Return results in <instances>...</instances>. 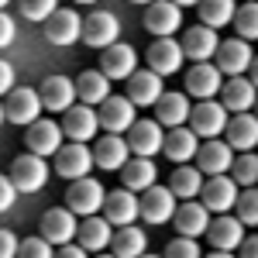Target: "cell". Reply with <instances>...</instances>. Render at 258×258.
I'll use <instances>...</instances> for the list:
<instances>
[{"instance_id":"56","label":"cell","mask_w":258,"mask_h":258,"mask_svg":"<svg viewBox=\"0 0 258 258\" xmlns=\"http://www.w3.org/2000/svg\"><path fill=\"white\" fill-rule=\"evenodd\" d=\"M7 4H11V0H0V11H4V7H7Z\"/></svg>"},{"instance_id":"39","label":"cell","mask_w":258,"mask_h":258,"mask_svg":"<svg viewBox=\"0 0 258 258\" xmlns=\"http://www.w3.org/2000/svg\"><path fill=\"white\" fill-rule=\"evenodd\" d=\"M231 179H234L238 186H255V179H258L255 152H241L238 159H234V165H231Z\"/></svg>"},{"instance_id":"50","label":"cell","mask_w":258,"mask_h":258,"mask_svg":"<svg viewBox=\"0 0 258 258\" xmlns=\"http://www.w3.org/2000/svg\"><path fill=\"white\" fill-rule=\"evenodd\" d=\"M203 258H238L234 251H210V255H203Z\"/></svg>"},{"instance_id":"16","label":"cell","mask_w":258,"mask_h":258,"mask_svg":"<svg viewBox=\"0 0 258 258\" xmlns=\"http://www.w3.org/2000/svg\"><path fill=\"white\" fill-rule=\"evenodd\" d=\"M59 127H62V135H66L69 141H83V145H86L90 138H97V131H100L97 110H93V107H86V103H80V107L73 103V107L62 114Z\"/></svg>"},{"instance_id":"48","label":"cell","mask_w":258,"mask_h":258,"mask_svg":"<svg viewBox=\"0 0 258 258\" xmlns=\"http://www.w3.org/2000/svg\"><path fill=\"white\" fill-rule=\"evenodd\" d=\"M238 258H258V238L244 234V241L238 244Z\"/></svg>"},{"instance_id":"27","label":"cell","mask_w":258,"mask_h":258,"mask_svg":"<svg viewBox=\"0 0 258 258\" xmlns=\"http://www.w3.org/2000/svg\"><path fill=\"white\" fill-rule=\"evenodd\" d=\"M138 69V52L127 41H114L110 48H103V76L107 80H127Z\"/></svg>"},{"instance_id":"47","label":"cell","mask_w":258,"mask_h":258,"mask_svg":"<svg viewBox=\"0 0 258 258\" xmlns=\"http://www.w3.org/2000/svg\"><path fill=\"white\" fill-rule=\"evenodd\" d=\"M14 90V66L0 59V97H7Z\"/></svg>"},{"instance_id":"2","label":"cell","mask_w":258,"mask_h":258,"mask_svg":"<svg viewBox=\"0 0 258 258\" xmlns=\"http://www.w3.org/2000/svg\"><path fill=\"white\" fill-rule=\"evenodd\" d=\"M103 197H107V189L97 179H90V176L73 179V186L66 189V210H73L76 217H93L103 207Z\"/></svg>"},{"instance_id":"7","label":"cell","mask_w":258,"mask_h":258,"mask_svg":"<svg viewBox=\"0 0 258 258\" xmlns=\"http://www.w3.org/2000/svg\"><path fill=\"white\" fill-rule=\"evenodd\" d=\"M62 127L55 124V120L48 117H38L28 124V135H24V145H28V152L31 155H38V159H48V155H55L62 148Z\"/></svg>"},{"instance_id":"8","label":"cell","mask_w":258,"mask_h":258,"mask_svg":"<svg viewBox=\"0 0 258 258\" xmlns=\"http://www.w3.org/2000/svg\"><path fill=\"white\" fill-rule=\"evenodd\" d=\"M80 41H86L90 48H110L114 41H120V24L110 11H93L90 18H83V35Z\"/></svg>"},{"instance_id":"55","label":"cell","mask_w":258,"mask_h":258,"mask_svg":"<svg viewBox=\"0 0 258 258\" xmlns=\"http://www.w3.org/2000/svg\"><path fill=\"white\" fill-rule=\"evenodd\" d=\"M4 120H7V117H4V103H0V124H4Z\"/></svg>"},{"instance_id":"43","label":"cell","mask_w":258,"mask_h":258,"mask_svg":"<svg viewBox=\"0 0 258 258\" xmlns=\"http://www.w3.org/2000/svg\"><path fill=\"white\" fill-rule=\"evenodd\" d=\"M162 258H203V251H200L197 238H176L165 244V255Z\"/></svg>"},{"instance_id":"17","label":"cell","mask_w":258,"mask_h":258,"mask_svg":"<svg viewBox=\"0 0 258 258\" xmlns=\"http://www.w3.org/2000/svg\"><path fill=\"white\" fill-rule=\"evenodd\" d=\"M220 86H224V73L214 62H193V69L186 73V93L200 100H217Z\"/></svg>"},{"instance_id":"10","label":"cell","mask_w":258,"mask_h":258,"mask_svg":"<svg viewBox=\"0 0 258 258\" xmlns=\"http://www.w3.org/2000/svg\"><path fill=\"white\" fill-rule=\"evenodd\" d=\"M76 231H80V220H76L73 210H66V207H52V210H45V217H41V238L48 241L52 248L69 244V241L76 238Z\"/></svg>"},{"instance_id":"34","label":"cell","mask_w":258,"mask_h":258,"mask_svg":"<svg viewBox=\"0 0 258 258\" xmlns=\"http://www.w3.org/2000/svg\"><path fill=\"white\" fill-rule=\"evenodd\" d=\"M120 182H124V189H131V193H145L148 186H155V162L152 159H127L120 165Z\"/></svg>"},{"instance_id":"52","label":"cell","mask_w":258,"mask_h":258,"mask_svg":"<svg viewBox=\"0 0 258 258\" xmlns=\"http://www.w3.org/2000/svg\"><path fill=\"white\" fill-rule=\"evenodd\" d=\"M97 258H114V255H110V251H100V255Z\"/></svg>"},{"instance_id":"19","label":"cell","mask_w":258,"mask_h":258,"mask_svg":"<svg viewBox=\"0 0 258 258\" xmlns=\"http://www.w3.org/2000/svg\"><path fill=\"white\" fill-rule=\"evenodd\" d=\"M103 220L110 224V227H127V224H135L138 220V197L131 193V189H114V193H107L103 197Z\"/></svg>"},{"instance_id":"33","label":"cell","mask_w":258,"mask_h":258,"mask_svg":"<svg viewBox=\"0 0 258 258\" xmlns=\"http://www.w3.org/2000/svg\"><path fill=\"white\" fill-rule=\"evenodd\" d=\"M148 248V238L138 224H127V227H117L114 238H110V255L114 258H141Z\"/></svg>"},{"instance_id":"5","label":"cell","mask_w":258,"mask_h":258,"mask_svg":"<svg viewBox=\"0 0 258 258\" xmlns=\"http://www.w3.org/2000/svg\"><path fill=\"white\" fill-rule=\"evenodd\" d=\"M214 66H217L224 76H244L251 66H255V52L244 38H227L217 45V55H214Z\"/></svg>"},{"instance_id":"37","label":"cell","mask_w":258,"mask_h":258,"mask_svg":"<svg viewBox=\"0 0 258 258\" xmlns=\"http://www.w3.org/2000/svg\"><path fill=\"white\" fill-rule=\"evenodd\" d=\"M200 24H207V28H224V24H231L234 18V11H238V4L234 0H200Z\"/></svg>"},{"instance_id":"24","label":"cell","mask_w":258,"mask_h":258,"mask_svg":"<svg viewBox=\"0 0 258 258\" xmlns=\"http://www.w3.org/2000/svg\"><path fill=\"white\" fill-rule=\"evenodd\" d=\"M220 103H224V110L231 114H248L251 107H255V80H244V76H231V80L220 86Z\"/></svg>"},{"instance_id":"44","label":"cell","mask_w":258,"mask_h":258,"mask_svg":"<svg viewBox=\"0 0 258 258\" xmlns=\"http://www.w3.org/2000/svg\"><path fill=\"white\" fill-rule=\"evenodd\" d=\"M14 200H18V189H14V182L7 176H0V214H7L11 207H14Z\"/></svg>"},{"instance_id":"40","label":"cell","mask_w":258,"mask_h":258,"mask_svg":"<svg viewBox=\"0 0 258 258\" xmlns=\"http://www.w3.org/2000/svg\"><path fill=\"white\" fill-rule=\"evenodd\" d=\"M18 7L28 21H48L59 11V0H18Z\"/></svg>"},{"instance_id":"4","label":"cell","mask_w":258,"mask_h":258,"mask_svg":"<svg viewBox=\"0 0 258 258\" xmlns=\"http://www.w3.org/2000/svg\"><path fill=\"white\" fill-rule=\"evenodd\" d=\"M7 179L14 182L18 193H38L41 186L48 182V165H45V159H38V155L28 152V155H18V159L11 162Z\"/></svg>"},{"instance_id":"9","label":"cell","mask_w":258,"mask_h":258,"mask_svg":"<svg viewBox=\"0 0 258 258\" xmlns=\"http://www.w3.org/2000/svg\"><path fill=\"white\" fill-rule=\"evenodd\" d=\"M182 24V7L172 0H152L145 7V31H152L155 38H172Z\"/></svg>"},{"instance_id":"21","label":"cell","mask_w":258,"mask_h":258,"mask_svg":"<svg viewBox=\"0 0 258 258\" xmlns=\"http://www.w3.org/2000/svg\"><path fill=\"white\" fill-rule=\"evenodd\" d=\"M145 59H148V69H152V73L172 76V73L182 69V45H179L176 38H155L152 48L145 52Z\"/></svg>"},{"instance_id":"41","label":"cell","mask_w":258,"mask_h":258,"mask_svg":"<svg viewBox=\"0 0 258 258\" xmlns=\"http://www.w3.org/2000/svg\"><path fill=\"white\" fill-rule=\"evenodd\" d=\"M234 207H238V220L244 227H255L258 224V193L251 186H248L244 193H238V203H234Z\"/></svg>"},{"instance_id":"57","label":"cell","mask_w":258,"mask_h":258,"mask_svg":"<svg viewBox=\"0 0 258 258\" xmlns=\"http://www.w3.org/2000/svg\"><path fill=\"white\" fill-rule=\"evenodd\" d=\"M76 4H97V0H76Z\"/></svg>"},{"instance_id":"26","label":"cell","mask_w":258,"mask_h":258,"mask_svg":"<svg viewBox=\"0 0 258 258\" xmlns=\"http://www.w3.org/2000/svg\"><path fill=\"white\" fill-rule=\"evenodd\" d=\"M217 31L214 28H207V24H200V28H189L186 35H182V59H193V62H210L217 55Z\"/></svg>"},{"instance_id":"46","label":"cell","mask_w":258,"mask_h":258,"mask_svg":"<svg viewBox=\"0 0 258 258\" xmlns=\"http://www.w3.org/2000/svg\"><path fill=\"white\" fill-rule=\"evenodd\" d=\"M0 258H18V238L0 227Z\"/></svg>"},{"instance_id":"12","label":"cell","mask_w":258,"mask_h":258,"mask_svg":"<svg viewBox=\"0 0 258 258\" xmlns=\"http://www.w3.org/2000/svg\"><path fill=\"white\" fill-rule=\"evenodd\" d=\"M162 138H165V127H162L159 120H135V124L127 127V148H131V155H138V159L159 155Z\"/></svg>"},{"instance_id":"20","label":"cell","mask_w":258,"mask_h":258,"mask_svg":"<svg viewBox=\"0 0 258 258\" xmlns=\"http://www.w3.org/2000/svg\"><path fill=\"white\" fill-rule=\"evenodd\" d=\"M169 224H176L179 238H203L207 227H210V210L197 200H182V207H176Z\"/></svg>"},{"instance_id":"25","label":"cell","mask_w":258,"mask_h":258,"mask_svg":"<svg viewBox=\"0 0 258 258\" xmlns=\"http://www.w3.org/2000/svg\"><path fill=\"white\" fill-rule=\"evenodd\" d=\"M207 238L214 251H238V244L244 241V224L231 214H220L217 220H210L207 227Z\"/></svg>"},{"instance_id":"28","label":"cell","mask_w":258,"mask_h":258,"mask_svg":"<svg viewBox=\"0 0 258 258\" xmlns=\"http://www.w3.org/2000/svg\"><path fill=\"white\" fill-rule=\"evenodd\" d=\"M224 141L234 148V152H255L258 145V117L248 110V114H234L224 127Z\"/></svg>"},{"instance_id":"1","label":"cell","mask_w":258,"mask_h":258,"mask_svg":"<svg viewBox=\"0 0 258 258\" xmlns=\"http://www.w3.org/2000/svg\"><path fill=\"white\" fill-rule=\"evenodd\" d=\"M227 120H231V114L224 110L220 100H200L197 107L189 110V131H193L197 138L210 141V138H220V135H224Z\"/></svg>"},{"instance_id":"3","label":"cell","mask_w":258,"mask_h":258,"mask_svg":"<svg viewBox=\"0 0 258 258\" xmlns=\"http://www.w3.org/2000/svg\"><path fill=\"white\" fill-rule=\"evenodd\" d=\"M176 207H179V200L172 197V189L155 182V186H148V189L141 193V200H138V217L159 227V224H169V220H172Z\"/></svg>"},{"instance_id":"31","label":"cell","mask_w":258,"mask_h":258,"mask_svg":"<svg viewBox=\"0 0 258 258\" xmlns=\"http://www.w3.org/2000/svg\"><path fill=\"white\" fill-rule=\"evenodd\" d=\"M131 159V148L127 141L117 138V135H107V138H97V148H93V165L107 169V172H120V165Z\"/></svg>"},{"instance_id":"18","label":"cell","mask_w":258,"mask_h":258,"mask_svg":"<svg viewBox=\"0 0 258 258\" xmlns=\"http://www.w3.org/2000/svg\"><path fill=\"white\" fill-rule=\"evenodd\" d=\"M83 35V18L73 11V7H59L52 18L45 21V38L52 41V45H76Z\"/></svg>"},{"instance_id":"13","label":"cell","mask_w":258,"mask_h":258,"mask_svg":"<svg viewBox=\"0 0 258 258\" xmlns=\"http://www.w3.org/2000/svg\"><path fill=\"white\" fill-rule=\"evenodd\" d=\"M97 120H100V127L107 131V135H124L135 120H138V114H135V103L127 97H110L100 103V114H97Z\"/></svg>"},{"instance_id":"38","label":"cell","mask_w":258,"mask_h":258,"mask_svg":"<svg viewBox=\"0 0 258 258\" xmlns=\"http://www.w3.org/2000/svg\"><path fill=\"white\" fill-rule=\"evenodd\" d=\"M231 24L238 28V38H244V41L255 38L258 35V7H255V0H248L244 7H238L234 18H231Z\"/></svg>"},{"instance_id":"54","label":"cell","mask_w":258,"mask_h":258,"mask_svg":"<svg viewBox=\"0 0 258 258\" xmlns=\"http://www.w3.org/2000/svg\"><path fill=\"white\" fill-rule=\"evenodd\" d=\"M131 4H145V7H148V4H152V0H131Z\"/></svg>"},{"instance_id":"51","label":"cell","mask_w":258,"mask_h":258,"mask_svg":"<svg viewBox=\"0 0 258 258\" xmlns=\"http://www.w3.org/2000/svg\"><path fill=\"white\" fill-rule=\"evenodd\" d=\"M172 4H176V7H197L200 0H172Z\"/></svg>"},{"instance_id":"42","label":"cell","mask_w":258,"mask_h":258,"mask_svg":"<svg viewBox=\"0 0 258 258\" xmlns=\"http://www.w3.org/2000/svg\"><path fill=\"white\" fill-rule=\"evenodd\" d=\"M18 258H55V251H52V244L38 234V238L18 241Z\"/></svg>"},{"instance_id":"23","label":"cell","mask_w":258,"mask_h":258,"mask_svg":"<svg viewBox=\"0 0 258 258\" xmlns=\"http://www.w3.org/2000/svg\"><path fill=\"white\" fill-rule=\"evenodd\" d=\"M38 100L41 110H55V114H66L76 100V83L66 80V76H48V80L38 86Z\"/></svg>"},{"instance_id":"29","label":"cell","mask_w":258,"mask_h":258,"mask_svg":"<svg viewBox=\"0 0 258 258\" xmlns=\"http://www.w3.org/2000/svg\"><path fill=\"white\" fill-rule=\"evenodd\" d=\"M197 148H200V138L186 127V124L169 127V131H165V138H162V152H165V159L176 162V165H186V162L197 155Z\"/></svg>"},{"instance_id":"49","label":"cell","mask_w":258,"mask_h":258,"mask_svg":"<svg viewBox=\"0 0 258 258\" xmlns=\"http://www.w3.org/2000/svg\"><path fill=\"white\" fill-rule=\"evenodd\" d=\"M55 258H90V251H83L80 244H73V241H69V244H62L59 251H55Z\"/></svg>"},{"instance_id":"6","label":"cell","mask_w":258,"mask_h":258,"mask_svg":"<svg viewBox=\"0 0 258 258\" xmlns=\"http://www.w3.org/2000/svg\"><path fill=\"white\" fill-rule=\"evenodd\" d=\"M52 159H55V172L73 182V179L90 176V169H93V148L83 145V141H69V145H62Z\"/></svg>"},{"instance_id":"30","label":"cell","mask_w":258,"mask_h":258,"mask_svg":"<svg viewBox=\"0 0 258 258\" xmlns=\"http://www.w3.org/2000/svg\"><path fill=\"white\" fill-rule=\"evenodd\" d=\"M110 238H114V227L100 217V214L86 217L80 224V231H76V244H80L83 251H93V255H100L103 248H110Z\"/></svg>"},{"instance_id":"14","label":"cell","mask_w":258,"mask_h":258,"mask_svg":"<svg viewBox=\"0 0 258 258\" xmlns=\"http://www.w3.org/2000/svg\"><path fill=\"white\" fill-rule=\"evenodd\" d=\"M193 159H197V169L203 176H224V172H231V165H234V148H231L227 141H220V138H210L197 148Z\"/></svg>"},{"instance_id":"11","label":"cell","mask_w":258,"mask_h":258,"mask_svg":"<svg viewBox=\"0 0 258 258\" xmlns=\"http://www.w3.org/2000/svg\"><path fill=\"white\" fill-rule=\"evenodd\" d=\"M200 203L210 210V214H227V210H234V203H238V182L227 176H210L203 182V189H200Z\"/></svg>"},{"instance_id":"53","label":"cell","mask_w":258,"mask_h":258,"mask_svg":"<svg viewBox=\"0 0 258 258\" xmlns=\"http://www.w3.org/2000/svg\"><path fill=\"white\" fill-rule=\"evenodd\" d=\"M141 258H162V255H152V251H145V255H141Z\"/></svg>"},{"instance_id":"22","label":"cell","mask_w":258,"mask_h":258,"mask_svg":"<svg viewBox=\"0 0 258 258\" xmlns=\"http://www.w3.org/2000/svg\"><path fill=\"white\" fill-rule=\"evenodd\" d=\"M165 93V86H162V76L159 73H152V69H135L131 76H127V100L135 103V107H155V100Z\"/></svg>"},{"instance_id":"45","label":"cell","mask_w":258,"mask_h":258,"mask_svg":"<svg viewBox=\"0 0 258 258\" xmlns=\"http://www.w3.org/2000/svg\"><path fill=\"white\" fill-rule=\"evenodd\" d=\"M14 35H18V24H14V18H11L7 11H0V48H7V45L14 41Z\"/></svg>"},{"instance_id":"35","label":"cell","mask_w":258,"mask_h":258,"mask_svg":"<svg viewBox=\"0 0 258 258\" xmlns=\"http://www.w3.org/2000/svg\"><path fill=\"white\" fill-rule=\"evenodd\" d=\"M76 97L86 107H100L103 100L110 97V80L100 73V69H86L80 80H76Z\"/></svg>"},{"instance_id":"36","label":"cell","mask_w":258,"mask_h":258,"mask_svg":"<svg viewBox=\"0 0 258 258\" xmlns=\"http://www.w3.org/2000/svg\"><path fill=\"white\" fill-rule=\"evenodd\" d=\"M169 189H172L176 200L200 197V189H203V172H200L197 165H179L176 172H172V179H169Z\"/></svg>"},{"instance_id":"15","label":"cell","mask_w":258,"mask_h":258,"mask_svg":"<svg viewBox=\"0 0 258 258\" xmlns=\"http://www.w3.org/2000/svg\"><path fill=\"white\" fill-rule=\"evenodd\" d=\"M4 117L14 120V124H31V120L41 117V100H38V90H28V86H18L4 97Z\"/></svg>"},{"instance_id":"32","label":"cell","mask_w":258,"mask_h":258,"mask_svg":"<svg viewBox=\"0 0 258 258\" xmlns=\"http://www.w3.org/2000/svg\"><path fill=\"white\" fill-rule=\"evenodd\" d=\"M189 110H193V103L186 93H162L155 100V120H159L162 127H179V124H186L189 120Z\"/></svg>"}]
</instances>
